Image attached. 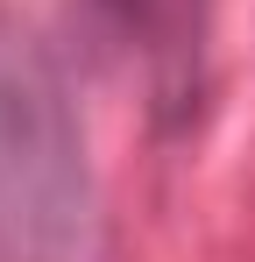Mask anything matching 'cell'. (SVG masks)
Segmentation results:
<instances>
[{"label": "cell", "instance_id": "obj_1", "mask_svg": "<svg viewBox=\"0 0 255 262\" xmlns=\"http://www.w3.org/2000/svg\"><path fill=\"white\" fill-rule=\"evenodd\" d=\"M85 149L57 71L0 36V262H85Z\"/></svg>", "mask_w": 255, "mask_h": 262}, {"label": "cell", "instance_id": "obj_2", "mask_svg": "<svg viewBox=\"0 0 255 262\" xmlns=\"http://www.w3.org/2000/svg\"><path fill=\"white\" fill-rule=\"evenodd\" d=\"M99 7H107V21L121 29L128 43L149 57V71H156L170 92L192 78L199 43H206V14H213V0H99Z\"/></svg>", "mask_w": 255, "mask_h": 262}]
</instances>
